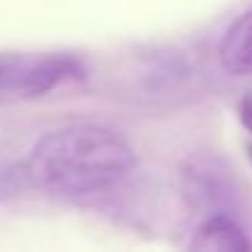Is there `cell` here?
<instances>
[{"label": "cell", "mask_w": 252, "mask_h": 252, "mask_svg": "<svg viewBox=\"0 0 252 252\" xmlns=\"http://www.w3.org/2000/svg\"><path fill=\"white\" fill-rule=\"evenodd\" d=\"M136 154L116 131L94 124H74L45 134L30 151L23 176L50 193L84 195L126 178Z\"/></svg>", "instance_id": "obj_1"}, {"label": "cell", "mask_w": 252, "mask_h": 252, "mask_svg": "<svg viewBox=\"0 0 252 252\" xmlns=\"http://www.w3.org/2000/svg\"><path fill=\"white\" fill-rule=\"evenodd\" d=\"M84 74H87L84 62L67 52L13 57L3 89H10L20 96H45L55 87H60L64 82L82 79Z\"/></svg>", "instance_id": "obj_2"}, {"label": "cell", "mask_w": 252, "mask_h": 252, "mask_svg": "<svg viewBox=\"0 0 252 252\" xmlns=\"http://www.w3.org/2000/svg\"><path fill=\"white\" fill-rule=\"evenodd\" d=\"M190 247L203 252H247L252 250V242L232 218L215 213L198 225Z\"/></svg>", "instance_id": "obj_3"}, {"label": "cell", "mask_w": 252, "mask_h": 252, "mask_svg": "<svg viewBox=\"0 0 252 252\" xmlns=\"http://www.w3.org/2000/svg\"><path fill=\"white\" fill-rule=\"evenodd\" d=\"M218 60L220 67L232 77L252 74V8L227 28L218 47Z\"/></svg>", "instance_id": "obj_4"}, {"label": "cell", "mask_w": 252, "mask_h": 252, "mask_svg": "<svg viewBox=\"0 0 252 252\" xmlns=\"http://www.w3.org/2000/svg\"><path fill=\"white\" fill-rule=\"evenodd\" d=\"M237 116H240L242 126L252 134V94H245V96L240 99V104H237Z\"/></svg>", "instance_id": "obj_5"}, {"label": "cell", "mask_w": 252, "mask_h": 252, "mask_svg": "<svg viewBox=\"0 0 252 252\" xmlns=\"http://www.w3.org/2000/svg\"><path fill=\"white\" fill-rule=\"evenodd\" d=\"M10 62H13V57H0V89H3L5 77H8V72H10Z\"/></svg>", "instance_id": "obj_6"}, {"label": "cell", "mask_w": 252, "mask_h": 252, "mask_svg": "<svg viewBox=\"0 0 252 252\" xmlns=\"http://www.w3.org/2000/svg\"><path fill=\"white\" fill-rule=\"evenodd\" d=\"M245 151H247V158H250V163H252V144H247Z\"/></svg>", "instance_id": "obj_7"}, {"label": "cell", "mask_w": 252, "mask_h": 252, "mask_svg": "<svg viewBox=\"0 0 252 252\" xmlns=\"http://www.w3.org/2000/svg\"><path fill=\"white\" fill-rule=\"evenodd\" d=\"M250 94H252V92H250Z\"/></svg>", "instance_id": "obj_8"}]
</instances>
